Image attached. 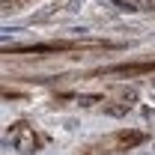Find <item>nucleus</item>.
<instances>
[{
    "mask_svg": "<svg viewBox=\"0 0 155 155\" xmlns=\"http://www.w3.org/2000/svg\"><path fill=\"white\" fill-rule=\"evenodd\" d=\"M9 140L15 143V149H21V152H39V137L33 134V128L27 125V122H18V125H12L9 128Z\"/></svg>",
    "mask_w": 155,
    "mask_h": 155,
    "instance_id": "f257e3e1",
    "label": "nucleus"
},
{
    "mask_svg": "<svg viewBox=\"0 0 155 155\" xmlns=\"http://www.w3.org/2000/svg\"><path fill=\"white\" fill-rule=\"evenodd\" d=\"M155 72V63H125V66H114V69H107V75H128V78H134V75H152Z\"/></svg>",
    "mask_w": 155,
    "mask_h": 155,
    "instance_id": "f03ea898",
    "label": "nucleus"
},
{
    "mask_svg": "<svg viewBox=\"0 0 155 155\" xmlns=\"http://www.w3.org/2000/svg\"><path fill=\"white\" fill-rule=\"evenodd\" d=\"M114 143L119 146V149H131V146L146 143V134H143V131H116V134H114Z\"/></svg>",
    "mask_w": 155,
    "mask_h": 155,
    "instance_id": "7ed1b4c3",
    "label": "nucleus"
}]
</instances>
